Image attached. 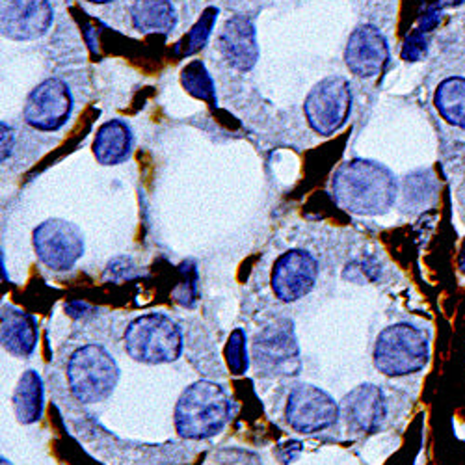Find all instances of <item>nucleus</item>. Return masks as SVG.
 Segmentation results:
<instances>
[{"mask_svg":"<svg viewBox=\"0 0 465 465\" xmlns=\"http://www.w3.org/2000/svg\"><path fill=\"white\" fill-rule=\"evenodd\" d=\"M331 192L341 209L358 216H380L395 205L399 184L390 168L354 159L333 173Z\"/></svg>","mask_w":465,"mask_h":465,"instance_id":"nucleus-1","label":"nucleus"},{"mask_svg":"<svg viewBox=\"0 0 465 465\" xmlns=\"http://www.w3.org/2000/svg\"><path fill=\"white\" fill-rule=\"evenodd\" d=\"M229 415L231 401L223 387L200 380L181 395L175 406V426L186 440H207L223 429Z\"/></svg>","mask_w":465,"mask_h":465,"instance_id":"nucleus-2","label":"nucleus"},{"mask_svg":"<svg viewBox=\"0 0 465 465\" xmlns=\"http://www.w3.org/2000/svg\"><path fill=\"white\" fill-rule=\"evenodd\" d=\"M125 351L140 363H172L183 352L181 328L166 315L149 313L138 317L125 331Z\"/></svg>","mask_w":465,"mask_h":465,"instance_id":"nucleus-3","label":"nucleus"},{"mask_svg":"<svg viewBox=\"0 0 465 465\" xmlns=\"http://www.w3.org/2000/svg\"><path fill=\"white\" fill-rule=\"evenodd\" d=\"M429 337L411 324L401 322L385 328L374 344V365L385 376L419 372L429 361Z\"/></svg>","mask_w":465,"mask_h":465,"instance_id":"nucleus-4","label":"nucleus"},{"mask_svg":"<svg viewBox=\"0 0 465 465\" xmlns=\"http://www.w3.org/2000/svg\"><path fill=\"white\" fill-rule=\"evenodd\" d=\"M67 378L76 401L95 404L112 395L120 380V369L103 346L88 344L71 356Z\"/></svg>","mask_w":465,"mask_h":465,"instance_id":"nucleus-5","label":"nucleus"},{"mask_svg":"<svg viewBox=\"0 0 465 465\" xmlns=\"http://www.w3.org/2000/svg\"><path fill=\"white\" fill-rule=\"evenodd\" d=\"M352 86L341 74L322 79L303 101L305 120L317 134L331 136L341 131L352 114Z\"/></svg>","mask_w":465,"mask_h":465,"instance_id":"nucleus-6","label":"nucleus"},{"mask_svg":"<svg viewBox=\"0 0 465 465\" xmlns=\"http://www.w3.org/2000/svg\"><path fill=\"white\" fill-rule=\"evenodd\" d=\"M255 369L262 376H294L300 371V351L292 322L278 321L266 326L253 341Z\"/></svg>","mask_w":465,"mask_h":465,"instance_id":"nucleus-7","label":"nucleus"},{"mask_svg":"<svg viewBox=\"0 0 465 465\" xmlns=\"http://www.w3.org/2000/svg\"><path fill=\"white\" fill-rule=\"evenodd\" d=\"M34 248L47 268L64 272L83 257L84 237L74 223L62 218H51L35 227Z\"/></svg>","mask_w":465,"mask_h":465,"instance_id":"nucleus-8","label":"nucleus"},{"mask_svg":"<svg viewBox=\"0 0 465 465\" xmlns=\"http://www.w3.org/2000/svg\"><path fill=\"white\" fill-rule=\"evenodd\" d=\"M73 104L74 101L67 83L58 76H51L30 92L23 108V118L37 131L54 133L69 122Z\"/></svg>","mask_w":465,"mask_h":465,"instance_id":"nucleus-9","label":"nucleus"},{"mask_svg":"<svg viewBox=\"0 0 465 465\" xmlns=\"http://www.w3.org/2000/svg\"><path fill=\"white\" fill-rule=\"evenodd\" d=\"M54 21L49 0H3L0 28L12 42H34L44 37Z\"/></svg>","mask_w":465,"mask_h":465,"instance_id":"nucleus-10","label":"nucleus"},{"mask_svg":"<svg viewBox=\"0 0 465 465\" xmlns=\"http://www.w3.org/2000/svg\"><path fill=\"white\" fill-rule=\"evenodd\" d=\"M285 417L296 432L315 434L330 429L339 417V408L319 387L298 385L289 397Z\"/></svg>","mask_w":465,"mask_h":465,"instance_id":"nucleus-11","label":"nucleus"},{"mask_svg":"<svg viewBox=\"0 0 465 465\" xmlns=\"http://www.w3.org/2000/svg\"><path fill=\"white\" fill-rule=\"evenodd\" d=\"M390 42L374 25H360L344 47V64L360 79H372L383 73L390 64Z\"/></svg>","mask_w":465,"mask_h":465,"instance_id":"nucleus-12","label":"nucleus"},{"mask_svg":"<svg viewBox=\"0 0 465 465\" xmlns=\"http://www.w3.org/2000/svg\"><path fill=\"white\" fill-rule=\"evenodd\" d=\"M317 276V261L303 250H291L274 264L272 289L280 300L296 302L313 291Z\"/></svg>","mask_w":465,"mask_h":465,"instance_id":"nucleus-13","label":"nucleus"},{"mask_svg":"<svg viewBox=\"0 0 465 465\" xmlns=\"http://www.w3.org/2000/svg\"><path fill=\"white\" fill-rule=\"evenodd\" d=\"M220 53L223 60L237 71H250L259 60L257 30L250 17L235 15L223 23L220 37Z\"/></svg>","mask_w":465,"mask_h":465,"instance_id":"nucleus-14","label":"nucleus"},{"mask_svg":"<svg viewBox=\"0 0 465 465\" xmlns=\"http://www.w3.org/2000/svg\"><path fill=\"white\" fill-rule=\"evenodd\" d=\"M342 413L346 417L348 429L360 434H372L380 429L385 419L387 408L383 393L376 385H360L348 393L342 401Z\"/></svg>","mask_w":465,"mask_h":465,"instance_id":"nucleus-15","label":"nucleus"},{"mask_svg":"<svg viewBox=\"0 0 465 465\" xmlns=\"http://www.w3.org/2000/svg\"><path fill=\"white\" fill-rule=\"evenodd\" d=\"M133 131L124 120H110L103 124L94 140V154L99 164L115 166L131 157Z\"/></svg>","mask_w":465,"mask_h":465,"instance_id":"nucleus-16","label":"nucleus"},{"mask_svg":"<svg viewBox=\"0 0 465 465\" xmlns=\"http://www.w3.org/2000/svg\"><path fill=\"white\" fill-rule=\"evenodd\" d=\"M3 346L17 358H26L34 352L37 342L35 321L15 307L3 309Z\"/></svg>","mask_w":465,"mask_h":465,"instance_id":"nucleus-17","label":"nucleus"},{"mask_svg":"<svg viewBox=\"0 0 465 465\" xmlns=\"http://www.w3.org/2000/svg\"><path fill=\"white\" fill-rule=\"evenodd\" d=\"M131 21L142 34H168L177 26V10L172 0H134Z\"/></svg>","mask_w":465,"mask_h":465,"instance_id":"nucleus-18","label":"nucleus"},{"mask_svg":"<svg viewBox=\"0 0 465 465\" xmlns=\"http://www.w3.org/2000/svg\"><path fill=\"white\" fill-rule=\"evenodd\" d=\"M434 106L445 124L465 131V76L443 79L434 92Z\"/></svg>","mask_w":465,"mask_h":465,"instance_id":"nucleus-19","label":"nucleus"},{"mask_svg":"<svg viewBox=\"0 0 465 465\" xmlns=\"http://www.w3.org/2000/svg\"><path fill=\"white\" fill-rule=\"evenodd\" d=\"M14 410L23 424L40 420L44 413V383L35 371H26L14 393Z\"/></svg>","mask_w":465,"mask_h":465,"instance_id":"nucleus-20","label":"nucleus"},{"mask_svg":"<svg viewBox=\"0 0 465 465\" xmlns=\"http://www.w3.org/2000/svg\"><path fill=\"white\" fill-rule=\"evenodd\" d=\"M181 86L192 97H196V99L207 103L213 108L216 106L218 99H216L214 81H213L209 69L205 67V64L202 60H192L190 64H186L183 67V71H181Z\"/></svg>","mask_w":465,"mask_h":465,"instance_id":"nucleus-21","label":"nucleus"},{"mask_svg":"<svg viewBox=\"0 0 465 465\" xmlns=\"http://www.w3.org/2000/svg\"><path fill=\"white\" fill-rule=\"evenodd\" d=\"M216 17H218L216 8H207L202 14V17L196 21V25L190 28V32L183 37V42L179 44L181 54H184V56L196 54L198 51H202L207 45L209 37L213 34V28L216 25Z\"/></svg>","mask_w":465,"mask_h":465,"instance_id":"nucleus-22","label":"nucleus"},{"mask_svg":"<svg viewBox=\"0 0 465 465\" xmlns=\"http://www.w3.org/2000/svg\"><path fill=\"white\" fill-rule=\"evenodd\" d=\"M223 356H225L227 367L232 374H244L246 372V369H248L246 333L241 328L229 335Z\"/></svg>","mask_w":465,"mask_h":465,"instance_id":"nucleus-23","label":"nucleus"},{"mask_svg":"<svg viewBox=\"0 0 465 465\" xmlns=\"http://www.w3.org/2000/svg\"><path fill=\"white\" fill-rule=\"evenodd\" d=\"M426 54V37L420 30H415L402 47V60L406 62H419Z\"/></svg>","mask_w":465,"mask_h":465,"instance_id":"nucleus-24","label":"nucleus"},{"mask_svg":"<svg viewBox=\"0 0 465 465\" xmlns=\"http://www.w3.org/2000/svg\"><path fill=\"white\" fill-rule=\"evenodd\" d=\"M122 262H120V259H115V261H112L110 264H108V270H106V274L108 276H112V280H115V282H120V280H129V278H133L134 274H131L133 272V262H131V259H124V266H120Z\"/></svg>","mask_w":465,"mask_h":465,"instance_id":"nucleus-25","label":"nucleus"},{"mask_svg":"<svg viewBox=\"0 0 465 465\" xmlns=\"http://www.w3.org/2000/svg\"><path fill=\"white\" fill-rule=\"evenodd\" d=\"M12 140H14V133L6 125V122H3V163H6L8 154L12 151Z\"/></svg>","mask_w":465,"mask_h":465,"instance_id":"nucleus-26","label":"nucleus"},{"mask_svg":"<svg viewBox=\"0 0 465 465\" xmlns=\"http://www.w3.org/2000/svg\"><path fill=\"white\" fill-rule=\"evenodd\" d=\"M300 443L298 441H289V443H285V445H282L280 449H278V454H282V452H287V456L283 458V463H289V461H292L298 454H300Z\"/></svg>","mask_w":465,"mask_h":465,"instance_id":"nucleus-27","label":"nucleus"},{"mask_svg":"<svg viewBox=\"0 0 465 465\" xmlns=\"http://www.w3.org/2000/svg\"><path fill=\"white\" fill-rule=\"evenodd\" d=\"M460 270L465 274V241L461 244V253H460Z\"/></svg>","mask_w":465,"mask_h":465,"instance_id":"nucleus-28","label":"nucleus"},{"mask_svg":"<svg viewBox=\"0 0 465 465\" xmlns=\"http://www.w3.org/2000/svg\"><path fill=\"white\" fill-rule=\"evenodd\" d=\"M86 3H92V5H110V3H114V0H86Z\"/></svg>","mask_w":465,"mask_h":465,"instance_id":"nucleus-29","label":"nucleus"}]
</instances>
